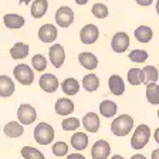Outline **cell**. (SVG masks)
<instances>
[{"label":"cell","instance_id":"43","mask_svg":"<svg viewBox=\"0 0 159 159\" xmlns=\"http://www.w3.org/2000/svg\"><path fill=\"white\" fill-rule=\"evenodd\" d=\"M111 159H125L122 155H114V156H111Z\"/></svg>","mask_w":159,"mask_h":159},{"label":"cell","instance_id":"6","mask_svg":"<svg viewBox=\"0 0 159 159\" xmlns=\"http://www.w3.org/2000/svg\"><path fill=\"white\" fill-rule=\"evenodd\" d=\"M129 46H131V40H129V36L125 31H118L116 34H114L112 40H111V48H112L114 53L116 54L125 53L129 48Z\"/></svg>","mask_w":159,"mask_h":159},{"label":"cell","instance_id":"25","mask_svg":"<svg viewBox=\"0 0 159 159\" xmlns=\"http://www.w3.org/2000/svg\"><path fill=\"white\" fill-rule=\"evenodd\" d=\"M61 89H63V93L66 94L67 97H73L80 91V83L75 78H71V77H70V78H66L63 81Z\"/></svg>","mask_w":159,"mask_h":159},{"label":"cell","instance_id":"44","mask_svg":"<svg viewBox=\"0 0 159 159\" xmlns=\"http://www.w3.org/2000/svg\"><path fill=\"white\" fill-rule=\"evenodd\" d=\"M156 13H158V16H159V0L156 2Z\"/></svg>","mask_w":159,"mask_h":159},{"label":"cell","instance_id":"39","mask_svg":"<svg viewBox=\"0 0 159 159\" xmlns=\"http://www.w3.org/2000/svg\"><path fill=\"white\" fill-rule=\"evenodd\" d=\"M153 138H155V141L159 143V128L155 129V132H153Z\"/></svg>","mask_w":159,"mask_h":159},{"label":"cell","instance_id":"7","mask_svg":"<svg viewBox=\"0 0 159 159\" xmlns=\"http://www.w3.org/2000/svg\"><path fill=\"white\" fill-rule=\"evenodd\" d=\"M54 17H56L57 26L67 29V27H70L74 21V11H73V9L68 6H61L57 9Z\"/></svg>","mask_w":159,"mask_h":159},{"label":"cell","instance_id":"11","mask_svg":"<svg viewBox=\"0 0 159 159\" xmlns=\"http://www.w3.org/2000/svg\"><path fill=\"white\" fill-rule=\"evenodd\" d=\"M48 57L54 68H60V67H63L64 61H66V50H64V47L61 44L57 43L50 47Z\"/></svg>","mask_w":159,"mask_h":159},{"label":"cell","instance_id":"35","mask_svg":"<svg viewBox=\"0 0 159 159\" xmlns=\"http://www.w3.org/2000/svg\"><path fill=\"white\" fill-rule=\"evenodd\" d=\"M31 66L36 71H44L47 68V58L43 56V54H36V56L31 58Z\"/></svg>","mask_w":159,"mask_h":159},{"label":"cell","instance_id":"31","mask_svg":"<svg viewBox=\"0 0 159 159\" xmlns=\"http://www.w3.org/2000/svg\"><path fill=\"white\" fill-rule=\"evenodd\" d=\"M129 60L132 61V63H136V64H142L145 63L146 60H148L149 54L148 51L145 50H141V48H136V50H132L131 53H129Z\"/></svg>","mask_w":159,"mask_h":159},{"label":"cell","instance_id":"42","mask_svg":"<svg viewBox=\"0 0 159 159\" xmlns=\"http://www.w3.org/2000/svg\"><path fill=\"white\" fill-rule=\"evenodd\" d=\"M19 2H20L21 4H30L31 2H33V0H19Z\"/></svg>","mask_w":159,"mask_h":159},{"label":"cell","instance_id":"24","mask_svg":"<svg viewBox=\"0 0 159 159\" xmlns=\"http://www.w3.org/2000/svg\"><path fill=\"white\" fill-rule=\"evenodd\" d=\"M29 53H30L29 44L23 43V41H19V43H16L11 48H10V56H11V58H14V60L26 58V57L29 56Z\"/></svg>","mask_w":159,"mask_h":159},{"label":"cell","instance_id":"40","mask_svg":"<svg viewBox=\"0 0 159 159\" xmlns=\"http://www.w3.org/2000/svg\"><path fill=\"white\" fill-rule=\"evenodd\" d=\"M131 159H146V156L142 155V153H136V155H134Z\"/></svg>","mask_w":159,"mask_h":159},{"label":"cell","instance_id":"8","mask_svg":"<svg viewBox=\"0 0 159 159\" xmlns=\"http://www.w3.org/2000/svg\"><path fill=\"white\" fill-rule=\"evenodd\" d=\"M99 37V29L95 26V24H85V26L81 29L80 31V40H81V43L83 44H94L98 40Z\"/></svg>","mask_w":159,"mask_h":159},{"label":"cell","instance_id":"20","mask_svg":"<svg viewBox=\"0 0 159 159\" xmlns=\"http://www.w3.org/2000/svg\"><path fill=\"white\" fill-rule=\"evenodd\" d=\"M134 37H135V40L138 43L146 44L152 40L153 31L149 26H139V27H136L135 31H134Z\"/></svg>","mask_w":159,"mask_h":159},{"label":"cell","instance_id":"33","mask_svg":"<svg viewBox=\"0 0 159 159\" xmlns=\"http://www.w3.org/2000/svg\"><path fill=\"white\" fill-rule=\"evenodd\" d=\"M91 13H93L94 17H97V19H99V20H102V19H105V17H108L109 10H108V7H107V4L95 3L93 6V9H91Z\"/></svg>","mask_w":159,"mask_h":159},{"label":"cell","instance_id":"19","mask_svg":"<svg viewBox=\"0 0 159 159\" xmlns=\"http://www.w3.org/2000/svg\"><path fill=\"white\" fill-rule=\"evenodd\" d=\"M3 132L9 138H19L24 134V126L19 122V121H10L4 125Z\"/></svg>","mask_w":159,"mask_h":159},{"label":"cell","instance_id":"36","mask_svg":"<svg viewBox=\"0 0 159 159\" xmlns=\"http://www.w3.org/2000/svg\"><path fill=\"white\" fill-rule=\"evenodd\" d=\"M135 2H136V4H139V6H142V7L151 6L153 3V0H135Z\"/></svg>","mask_w":159,"mask_h":159},{"label":"cell","instance_id":"5","mask_svg":"<svg viewBox=\"0 0 159 159\" xmlns=\"http://www.w3.org/2000/svg\"><path fill=\"white\" fill-rule=\"evenodd\" d=\"M17 119L21 125H30L37 119V111L30 104H20L17 108Z\"/></svg>","mask_w":159,"mask_h":159},{"label":"cell","instance_id":"30","mask_svg":"<svg viewBox=\"0 0 159 159\" xmlns=\"http://www.w3.org/2000/svg\"><path fill=\"white\" fill-rule=\"evenodd\" d=\"M143 71V77H145V84L149 83H156L159 78V73H158V68L153 66H145L142 68Z\"/></svg>","mask_w":159,"mask_h":159},{"label":"cell","instance_id":"10","mask_svg":"<svg viewBox=\"0 0 159 159\" xmlns=\"http://www.w3.org/2000/svg\"><path fill=\"white\" fill-rule=\"evenodd\" d=\"M39 40L44 44H50L54 43L57 40V36H58V30L54 24H43V26L39 29Z\"/></svg>","mask_w":159,"mask_h":159},{"label":"cell","instance_id":"4","mask_svg":"<svg viewBox=\"0 0 159 159\" xmlns=\"http://www.w3.org/2000/svg\"><path fill=\"white\" fill-rule=\"evenodd\" d=\"M13 75L21 85H31L34 81V71L27 64H17L13 70Z\"/></svg>","mask_w":159,"mask_h":159},{"label":"cell","instance_id":"45","mask_svg":"<svg viewBox=\"0 0 159 159\" xmlns=\"http://www.w3.org/2000/svg\"><path fill=\"white\" fill-rule=\"evenodd\" d=\"M156 114H158V118H159V109H158V112H156Z\"/></svg>","mask_w":159,"mask_h":159},{"label":"cell","instance_id":"16","mask_svg":"<svg viewBox=\"0 0 159 159\" xmlns=\"http://www.w3.org/2000/svg\"><path fill=\"white\" fill-rule=\"evenodd\" d=\"M108 87L109 91L114 94V95L119 97L125 93V83H124V78L118 74H112V75L108 78Z\"/></svg>","mask_w":159,"mask_h":159},{"label":"cell","instance_id":"27","mask_svg":"<svg viewBox=\"0 0 159 159\" xmlns=\"http://www.w3.org/2000/svg\"><path fill=\"white\" fill-rule=\"evenodd\" d=\"M146 99L152 105H159V85L156 83L146 84Z\"/></svg>","mask_w":159,"mask_h":159},{"label":"cell","instance_id":"13","mask_svg":"<svg viewBox=\"0 0 159 159\" xmlns=\"http://www.w3.org/2000/svg\"><path fill=\"white\" fill-rule=\"evenodd\" d=\"M75 109V105L68 97H63V98H58L54 104V111H56L57 115H61V116H67L70 114L74 112Z\"/></svg>","mask_w":159,"mask_h":159},{"label":"cell","instance_id":"41","mask_svg":"<svg viewBox=\"0 0 159 159\" xmlns=\"http://www.w3.org/2000/svg\"><path fill=\"white\" fill-rule=\"evenodd\" d=\"M75 3L78 4V6H84V4L88 3V0H75Z\"/></svg>","mask_w":159,"mask_h":159},{"label":"cell","instance_id":"9","mask_svg":"<svg viewBox=\"0 0 159 159\" xmlns=\"http://www.w3.org/2000/svg\"><path fill=\"white\" fill-rule=\"evenodd\" d=\"M111 155V145L105 139H99L91 148V158L93 159H108Z\"/></svg>","mask_w":159,"mask_h":159},{"label":"cell","instance_id":"32","mask_svg":"<svg viewBox=\"0 0 159 159\" xmlns=\"http://www.w3.org/2000/svg\"><path fill=\"white\" fill-rule=\"evenodd\" d=\"M51 152H53V155L57 156V158L67 156V155H68V143L63 142V141H57V142L53 143Z\"/></svg>","mask_w":159,"mask_h":159},{"label":"cell","instance_id":"1","mask_svg":"<svg viewBox=\"0 0 159 159\" xmlns=\"http://www.w3.org/2000/svg\"><path fill=\"white\" fill-rule=\"evenodd\" d=\"M134 128V118L131 115H122L114 118L112 124H111V132L115 136H126Z\"/></svg>","mask_w":159,"mask_h":159},{"label":"cell","instance_id":"12","mask_svg":"<svg viewBox=\"0 0 159 159\" xmlns=\"http://www.w3.org/2000/svg\"><path fill=\"white\" fill-rule=\"evenodd\" d=\"M39 85H40V88L43 89L44 93L51 94V93H56L57 91L60 83H58V80H57V77L54 75V74L46 73V74H43V75L40 77Z\"/></svg>","mask_w":159,"mask_h":159},{"label":"cell","instance_id":"22","mask_svg":"<svg viewBox=\"0 0 159 159\" xmlns=\"http://www.w3.org/2000/svg\"><path fill=\"white\" fill-rule=\"evenodd\" d=\"M116 111H118V105L111 99H104L102 102L99 104V114L104 118H114L116 115Z\"/></svg>","mask_w":159,"mask_h":159},{"label":"cell","instance_id":"14","mask_svg":"<svg viewBox=\"0 0 159 159\" xmlns=\"http://www.w3.org/2000/svg\"><path fill=\"white\" fill-rule=\"evenodd\" d=\"M81 124H83L84 129L89 134H95L99 131V116L95 112H87L83 116Z\"/></svg>","mask_w":159,"mask_h":159},{"label":"cell","instance_id":"26","mask_svg":"<svg viewBox=\"0 0 159 159\" xmlns=\"http://www.w3.org/2000/svg\"><path fill=\"white\" fill-rule=\"evenodd\" d=\"M99 87V78L97 74L91 73V74H87V75L83 77V88L88 93H94L97 91Z\"/></svg>","mask_w":159,"mask_h":159},{"label":"cell","instance_id":"34","mask_svg":"<svg viewBox=\"0 0 159 159\" xmlns=\"http://www.w3.org/2000/svg\"><path fill=\"white\" fill-rule=\"evenodd\" d=\"M80 125H81V122L75 116H68V118L63 119V122H61V128L64 131H77L80 128Z\"/></svg>","mask_w":159,"mask_h":159},{"label":"cell","instance_id":"29","mask_svg":"<svg viewBox=\"0 0 159 159\" xmlns=\"http://www.w3.org/2000/svg\"><path fill=\"white\" fill-rule=\"evenodd\" d=\"M21 156H23V159H46V156H44V153L41 152V151H39L37 148H33V146H23L21 148Z\"/></svg>","mask_w":159,"mask_h":159},{"label":"cell","instance_id":"15","mask_svg":"<svg viewBox=\"0 0 159 159\" xmlns=\"http://www.w3.org/2000/svg\"><path fill=\"white\" fill-rule=\"evenodd\" d=\"M3 23H4V26L10 30H19V29H21V27H24L26 20H24L23 16H20V14L7 13L3 16Z\"/></svg>","mask_w":159,"mask_h":159},{"label":"cell","instance_id":"17","mask_svg":"<svg viewBox=\"0 0 159 159\" xmlns=\"http://www.w3.org/2000/svg\"><path fill=\"white\" fill-rule=\"evenodd\" d=\"M78 63L85 70L93 71V70H95L98 67V58H97L95 54L89 53V51H84V53L78 54Z\"/></svg>","mask_w":159,"mask_h":159},{"label":"cell","instance_id":"38","mask_svg":"<svg viewBox=\"0 0 159 159\" xmlns=\"http://www.w3.org/2000/svg\"><path fill=\"white\" fill-rule=\"evenodd\" d=\"M151 159H159V148L155 149V151H152V153H151Z\"/></svg>","mask_w":159,"mask_h":159},{"label":"cell","instance_id":"18","mask_svg":"<svg viewBox=\"0 0 159 159\" xmlns=\"http://www.w3.org/2000/svg\"><path fill=\"white\" fill-rule=\"evenodd\" d=\"M14 94V81L9 75H0V97L9 98Z\"/></svg>","mask_w":159,"mask_h":159},{"label":"cell","instance_id":"28","mask_svg":"<svg viewBox=\"0 0 159 159\" xmlns=\"http://www.w3.org/2000/svg\"><path fill=\"white\" fill-rule=\"evenodd\" d=\"M126 80L131 85H141L145 83V77H143V71L139 68H131L126 74Z\"/></svg>","mask_w":159,"mask_h":159},{"label":"cell","instance_id":"23","mask_svg":"<svg viewBox=\"0 0 159 159\" xmlns=\"http://www.w3.org/2000/svg\"><path fill=\"white\" fill-rule=\"evenodd\" d=\"M48 10V2L47 0H34L31 4V17L33 19H41L46 16Z\"/></svg>","mask_w":159,"mask_h":159},{"label":"cell","instance_id":"21","mask_svg":"<svg viewBox=\"0 0 159 159\" xmlns=\"http://www.w3.org/2000/svg\"><path fill=\"white\" fill-rule=\"evenodd\" d=\"M70 143L75 151H84L88 146V135L85 132H74L71 139H70Z\"/></svg>","mask_w":159,"mask_h":159},{"label":"cell","instance_id":"37","mask_svg":"<svg viewBox=\"0 0 159 159\" xmlns=\"http://www.w3.org/2000/svg\"><path fill=\"white\" fill-rule=\"evenodd\" d=\"M67 159H85V156L78 153V152H75V153H68V155H67Z\"/></svg>","mask_w":159,"mask_h":159},{"label":"cell","instance_id":"3","mask_svg":"<svg viewBox=\"0 0 159 159\" xmlns=\"http://www.w3.org/2000/svg\"><path fill=\"white\" fill-rule=\"evenodd\" d=\"M33 135L39 145H50L54 141V128L48 122H40L34 128Z\"/></svg>","mask_w":159,"mask_h":159},{"label":"cell","instance_id":"2","mask_svg":"<svg viewBox=\"0 0 159 159\" xmlns=\"http://www.w3.org/2000/svg\"><path fill=\"white\" fill-rule=\"evenodd\" d=\"M151 128L145 124H141V125L136 126V129L134 131L132 136H131V146L136 151L142 149L146 146V143L149 142L151 139Z\"/></svg>","mask_w":159,"mask_h":159}]
</instances>
